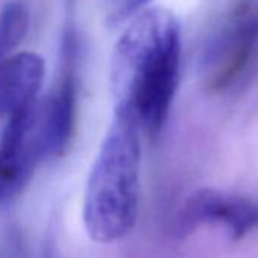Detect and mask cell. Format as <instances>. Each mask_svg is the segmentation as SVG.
Returning <instances> with one entry per match:
<instances>
[{"label":"cell","mask_w":258,"mask_h":258,"mask_svg":"<svg viewBox=\"0 0 258 258\" xmlns=\"http://www.w3.org/2000/svg\"><path fill=\"white\" fill-rule=\"evenodd\" d=\"M140 127L131 118L114 120L90 169L82 219L96 243H115L131 232L140 208Z\"/></svg>","instance_id":"7a4b0ae2"},{"label":"cell","mask_w":258,"mask_h":258,"mask_svg":"<svg viewBox=\"0 0 258 258\" xmlns=\"http://www.w3.org/2000/svg\"><path fill=\"white\" fill-rule=\"evenodd\" d=\"M66 69L53 91L37 99V126L44 160L62 155L72 143L76 120V81L73 73L75 41L66 40Z\"/></svg>","instance_id":"8992f818"},{"label":"cell","mask_w":258,"mask_h":258,"mask_svg":"<svg viewBox=\"0 0 258 258\" xmlns=\"http://www.w3.org/2000/svg\"><path fill=\"white\" fill-rule=\"evenodd\" d=\"M152 0H103L105 22L109 28H118L139 16Z\"/></svg>","instance_id":"9c48e42d"},{"label":"cell","mask_w":258,"mask_h":258,"mask_svg":"<svg viewBox=\"0 0 258 258\" xmlns=\"http://www.w3.org/2000/svg\"><path fill=\"white\" fill-rule=\"evenodd\" d=\"M29 14L22 2L8 4L0 13V59L16 52L26 38Z\"/></svg>","instance_id":"ba28073f"},{"label":"cell","mask_w":258,"mask_h":258,"mask_svg":"<svg viewBox=\"0 0 258 258\" xmlns=\"http://www.w3.org/2000/svg\"><path fill=\"white\" fill-rule=\"evenodd\" d=\"M202 72L216 94L246 88L258 76V0H238L207 43Z\"/></svg>","instance_id":"3957f363"},{"label":"cell","mask_w":258,"mask_h":258,"mask_svg":"<svg viewBox=\"0 0 258 258\" xmlns=\"http://www.w3.org/2000/svg\"><path fill=\"white\" fill-rule=\"evenodd\" d=\"M181 23L166 8L136 16L111 56L114 114L155 137L164 127L179 85Z\"/></svg>","instance_id":"6da1fadb"},{"label":"cell","mask_w":258,"mask_h":258,"mask_svg":"<svg viewBox=\"0 0 258 258\" xmlns=\"http://www.w3.org/2000/svg\"><path fill=\"white\" fill-rule=\"evenodd\" d=\"M44 75V59L34 52H14L0 59V115L10 117L37 100Z\"/></svg>","instance_id":"52a82bcc"},{"label":"cell","mask_w":258,"mask_h":258,"mask_svg":"<svg viewBox=\"0 0 258 258\" xmlns=\"http://www.w3.org/2000/svg\"><path fill=\"white\" fill-rule=\"evenodd\" d=\"M44 160L37 126V100L8 117L0 136V205L17 199Z\"/></svg>","instance_id":"277c9868"},{"label":"cell","mask_w":258,"mask_h":258,"mask_svg":"<svg viewBox=\"0 0 258 258\" xmlns=\"http://www.w3.org/2000/svg\"><path fill=\"white\" fill-rule=\"evenodd\" d=\"M205 225H220L240 238L258 228V202L213 188L199 190L184 204L176 228L179 235H187Z\"/></svg>","instance_id":"5b68a950"}]
</instances>
